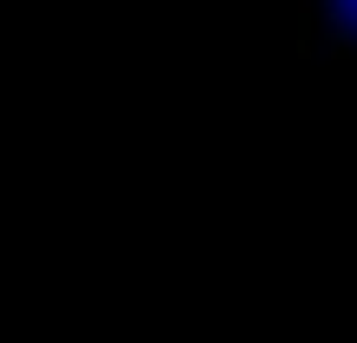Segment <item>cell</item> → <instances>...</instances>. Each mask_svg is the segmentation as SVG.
Here are the masks:
<instances>
[{
	"instance_id": "1",
	"label": "cell",
	"mask_w": 357,
	"mask_h": 343,
	"mask_svg": "<svg viewBox=\"0 0 357 343\" xmlns=\"http://www.w3.org/2000/svg\"><path fill=\"white\" fill-rule=\"evenodd\" d=\"M318 7H324V0H298V20L311 26V20H318Z\"/></svg>"
}]
</instances>
